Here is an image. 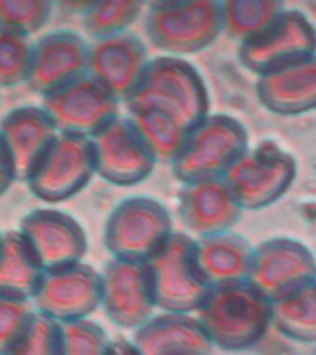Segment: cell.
I'll return each instance as SVG.
<instances>
[{
	"label": "cell",
	"instance_id": "cell-1",
	"mask_svg": "<svg viewBox=\"0 0 316 355\" xmlns=\"http://www.w3.org/2000/svg\"><path fill=\"white\" fill-rule=\"evenodd\" d=\"M211 343L224 349H248L274 324V305L252 282L215 285L198 311Z\"/></svg>",
	"mask_w": 316,
	"mask_h": 355
},
{
	"label": "cell",
	"instance_id": "cell-2",
	"mask_svg": "<svg viewBox=\"0 0 316 355\" xmlns=\"http://www.w3.org/2000/svg\"><path fill=\"white\" fill-rule=\"evenodd\" d=\"M128 110L155 107L191 130L211 115V94L204 76L191 61L159 55L150 61L135 93L124 102Z\"/></svg>",
	"mask_w": 316,
	"mask_h": 355
},
{
	"label": "cell",
	"instance_id": "cell-3",
	"mask_svg": "<svg viewBox=\"0 0 316 355\" xmlns=\"http://www.w3.org/2000/svg\"><path fill=\"white\" fill-rule=\"evenodd\" d=\"M249 148V133L243 122L231 115L211 113L191 128L177 155L172 172L182 183L218 180Z\"/></svg>",
	"mask_w": 316,
	"mask_h": 355
},
{
	"label": "cell",
	"instance_id": "cell-4",
	"mask_svg": "<svg viewBox=\"0 0 316 355\" xmlns=\"http://www.w3.org/2000/svg\"><path fill=\"white\" fill-rule=\"evenodd\" d=\"M148 265L157 309L165 313H196L213 288L200 265L198 241L191 233H172Z\"/></svg>",
	"mask_w": 316,
	"mask_h": 355
},
{
	"label": "cell",
	"instance_id": "cell-5",
	"mask_svg": "<svg viewBox=\"0 0 316 355\" xmlns=\"http://www.w3.org/2000/svg\"><path fill=\"white\" fill-rule=\"evenodd\" d=\"M174 233L168 207L154 196L135 194L113 207L104 226V246L113 259L150 261Z\"/></svg>",
	"mask_w": 316,
	"mask_h": 355
},
{
	"label": "cell",
	"instance_id": "cell-6",
	"mask_svg": "<svg viewBox=\"0 0 316 355\" xmlns=\"http://www.w3.org/2000/svg\"><path fill=\"white\" fill-rule=\"evenodd\" d=\"M296 176V157L279 144L266 141L246 150L224 180L244 211H257L279 202L290 191Z\"/></svg>",
	"mask_w": 316,
	"mask_h": 355
},
{
	"label": "cell",
	"instance_id": "cell-7",
	"mask_svg": "<svg viewBox=\"0 0 316 355\" xmlns=\"http://www.w3.org/2000/svg\"><path fill=\"white\" fill-rule=\"evenodd\" d=\"M144 32L150 43L166 55L198 54L224 32L220 0H187L170 8L150 10L144 19Z\"/></svg>",
	"mask_w": 316,
	"mask_h": 355
},
{
	"label": "cell",
	"instance_id": "cell-8",
	"mask_svg": "<svg viewBox=\"0 0 316 355\" xmlns=\"http://www.w3.org/2000/svg\"><path fill=\"white\" fill-rule=\"evenodd\" d=\"M94 176L93 139L60 133L33 168L26 185L44 205H60L83 193Z\"/></svg>",
	"mask_w": 316,
	"mask_h": 355
},
{
	"label": "cell",
	"instance_id": "cell-9",
	"mask_svg": "<svg viewBox=\"0 0 316 355\" xmlns=\"http://www.w3.org/2000/svg\"><path fill=\"white\" fill-rule=\"evenodd\" d=\"M121 100L94 78H80L41 98L60 133L96 137L105 126L121 116Z\"/></svg>",
	"mask_w": 316,
	"mask_h": 355
},
{
	"label": "cell",
	"instance_id": "cell-10",
	"mask_svg": "<svg viewBox=\"0 0 316 355\" xmlns=\"http://www.w3.org/2000/svg\"><path fill=\"white\" fill-rule=\"evenodd\" d=\"M316 54V26L296 10H285L270 28L238 46V61L259 78Z\"/></svg>",
	"mask_w": 316,
	"mask_h": 355
},
{
	"label": "cell",
	"instance_id": "cell-11",
	"mask_svg": "<svg viewBox=\"0 0 316 355\" xmlns=\"http://www.w3.org/2000/svg\"><path fill=\"white\" fill-rule=\"evenodd\" d=\"M32 302L60 324L91 318L102 309V272L85 261L46 270Z\"/></svg>",
	"mask_w": 316,
	"mask_h": 355
},
{
	"label": "cell",
	"instance_id": "cell-12",
	"mask_svg": "<svg viewBox=\"0 0 316 355\" xmlns=\"http://www.w3.org/2000/svg\"><path fill=\"white\" fill-rule=\"evenodd\" d=\"M102 311L115 326L139 329L157 309L148 261H107L102 268Z\"/></svg>",
	"mask_w": 316,
	"mask_h": 355
},
{
	"label": "cell",
	"instance_id": "cell-13",
	"mask_svg": "<svg viewBox=\"0 0 316 355\" xmlns=\"http://www.w3.org/2000/svg\"><path fill=\"white\" fill-rule=\"evenodd\" d=\"M96 176L115 187H135L154 174L159 163L130 116H119L93 137Z\"/></svg>",
	"mask_w": 316,
	"mask_h": 355
},
{
	"label": "cell",
	"instance_id": "cell-14",
	"mask_svg": "<svg viewBox=\"0 0 316 355\" xmlns=\"http://www.w3.org/2000/svg\"><path fill=\"white\" fill-rule=\"evenodd\" d=\"M315 279V254L298 239L272 237L254 248L248 282L272 302L296 293Z\"/></svg>",
	"mask_w": 316,
	"mask_h": 355
},
{
	"label": "cell",
	"instance_id": "cell-15",
	"mask_svg": "<svg viewBox=\"0 0 316 355\" xmlns=\"http://www.w3.org/2000/svg\"><path fill=\"white\" fill-rule=\"evenodd\" d=\"M19 230L46 270L82 263L89 252V235L82 222L54 205L26 213Z\"/></svg>",
	"mask_w": 316,
	"mask_h": 355
},
{
	"label": "cell",
	"instance_id": "cell-16",
	"mask_svg": "<svg viewBox=\"0 0 316 355\" xmlns=\"http://www.w3.org/2000/svg\"><path fill=\"white\" fill-rule=\"evenodd\" d=\"M91 43L82 33L54 30L33 43L28 89L41 98L89 74Z\"/></svg>",
	"mask_w": 316,
	"mask_h": 355
},
{
	"label": "cell",
	"instance_id": "cell-17",
	"mask_svg": "<svg viewBox=\"0 0 316 355\" xmlns=\"http://www.w3.org/2000/svg\"><path fill=\"white\" fill-rule=\"evenodd\" d=\"M148 49L132 32L94 39L89 52V76L104 85L121 102H126L148 69Z\"/></svg>",
	"mask_w": 316,
	"mask_h": 355
},
{
	"label": "cell",
	"instance_id": "cell-18",
	"mask_svg": "<svg viewBox=\"0 0 316 355\" xmlns=\"http://www.w3.org/2000/svg\"><path fill=\"white\" fill-rule=\"evenodd\" d=\"M183 226L196 239L231 232L244 209L224 178L183 183L177 198Z\"/></svg>",
	"mask_w": 316,
	"mask_h": 355
},
{
	"label": "cell",
	"instance_id": "cell-19",
	"mask_svg": "<svg viewBox=\"0 0 316 355\" xmlns=\"http://www.w3.org/2000/svg\"><path fill=\"white\" fill-rule=\"evenodd\" d=\"M60 132L41 104L19 105L0 119V139L15 166L17 182L30 178Z\"/></svg>",
	"mask_w": 316,
	"mask_h": 355
},
{
	"label": "cell",
	"instance_id": "cell-20",
	"mask_svg": "<svg viewBox=\"0 0 316 355\" xmlns=\"http://www.w3.org/2000/svg\"><path fill=\"white\" fill-rule=\"evenodd\" d=\"M255 94L274 115L301 116L316 111V54L259 76Z\"/></svg>",
	"mask_w": 316,
	"mask_h": 355
},
{
	"label": "cell",
	"instance_id": "cell-21",
	"mask_svg": "<svg viewBox=\"0 0 316 355\" xmlns=\"http://www.w3.org/2000/svg\"><path fill=\"white\" fill-rule=\"evenodd\" d=\"M132 340L143 355H211L213 349L198 316L185 313L154 315L135 329Z\"/></svg>",
	"mask_w": 316,
	"mask_h": 355
},
{
	"label": "cell",
	"instance_id": "cell-22",
	"mask_svg": "<svg viewBox=\"0 0 316 355\" xmlns=\"http://www.w3.org/2000/svg\"><path fill=\"white\" fill-rule=\"evenodd\" d=\"M196 241L200 265L213 287L248 279L255 246H252L244 235L231 230Z\"/></svg>",
	"mask_w": 316,
	"mask_h": 355
},
{
	"label": "cell",
	"instance_id": "cell-23",
	"mask_svg": "<svg viewBox=\"0 0 316 355\" xmlns=\"http://www.w3.org/2000/svg\"><path fill=\"white\" fill-rule=\"evenodd\" d=\"M46 268L21 230H10L0 239V294L33 300Z\"/></svg>",
	"mask_w": 316,
	"mask_h": 355
},
{
	"label": "cell",
	"instance_id": "cell-24",
	"mask_svg": "<svg viewBox=\"0 0 316 355\" xmlns=\"http://www.w3.org/2000/svg\"><path fill=\"white\" fill-rule=\"evenodd\" d=\"M224 32L238 44L270 28L285 11V0H220Z\"/></svg>",
	"mask_w": 316,
	"mask_h": 355
},
{
	"label": "cell",
	"instance_id": "cell-25",
	"mask_svg": "<svg viewBox=\"0 0 316 355\" xmlns=\"http://www.w3.org/2000/svg\"><path fill=\"white\" fill-rule=\"evenodd\" d=\"M274 326L298 343H316V279L272 302Z\"/></svg>",
	"mask_w": 316,
	"mask_h": 355
},
{
	"label": "cell",
	"instance_id": "cell-26",
	"mask_svg": "<svg viewBox=\"0 0 316 355\" xmlns=\"http://www.w3.org/2000/svg\"><path fill=\"white\" fill-rule=\"evenodd\" d=\"M128 113L144 141L155 152L157 159L172 163L187 137V128L177 119L155 107H133L128 110Z\"/></svg>",
	"mask_w": 316,
	"mask_h": 355
},
{
	"label": "cell",
	"instance_id": "cell-27",
	"mask_svg": "<svg viewBox=\"0 0 316 355\" xmlns=\"http://www.w3.org/2000/svg\"><path fill=\"white\" fill-rule=\"evenodd\" d=\"M144 6V0H96L83 15V28L94 39L126 33Z\"/></svg>",
	"mask_w": 316,
	"mask_h": 355
},
{
	"label": "cell",
	"instance_id": "cell-28",
	"mask_svg": "<svg viewBox=\"0 0 316 355\" xmlns=\"http://www.w3.org/2000/svg\"><path fill=\"white\" fill-rule=\"evenodd\" d=\"M33 41L28 35L0 30V89L28 82L32 71Z\"/></svg>",
	"mask_w": 316,
	"mask_h": 355
},
{
	"label": "cell",
	"instance_id": "cell-29",
	"mask_svg": "<svg viewBox=\"0 0 316 355\" xmlns=\"http://www.w3.org/2000/svg\"><path fill=\"white\" fill-rule=\"evenodd\" d=\"M54 0H0V30L33 35L49 24Z\"/></svg>",
	"mask_w": 316,
	"mask_h": 355
},
{
	"label": "cell",
	"instance_id": "cell-30",
	"mask_svg": "<svg viewBox=\"0 0 316 355\" xmlns=\"http://www.w3.org/2000/svg\"><path fill=\"white\" fill-rule=\"evenodd\" d=\"M0 355H63V327L37 313L28 331Z\"/></svg>",
	"mask_w": 316,
	"mask_h": 355
},
{
	"label": "cell",
	"instance_id": "cell-31",
	"mask_svg": "<svg viewBox=\"0 0 316 355\" xmlns=\"http://www.w3.org/2000/svg\"><path fill=\"white\" fill-rule=\"evenodd\" d=\"M63 355H109L111 343L104 327L91 318L61 324Z\"/></svg>",
	"mask_w": 316,
	"mask_h": 355
},
{
	"label": "cell",
	"instance_id": "cell-32",
	"mask_svg": "<svg viewBox=\"0 0 316 355\" xmlns=\"http://www.w3.org/2000/svg\"><path fill=\"white\" fill-rule=\"evenodd\" d=\"M37 311L32 300L0 294V354L10 349L32 326Z\"/></svg>",
	"mask_w": 316,
	"mask_h": 355
},
{
	"label": "cell",
	"instance_id": "cell-33",
	"mask_svg": "<svg viewBox=\"0 0 316 355\" xmlns=\"http://www.w3.org/2000/svg\"><path fill=\"white\" fill-rule=\"evenodd\" d=\"M15 182V166L11 163L10 154H8V150H6L2 139H0V196H4V194L13 187V183Z\"/></svg>",
	"mask_w": 316,
	"mask_h": 355
},
{
	"label": "cell",
	"instance_id": "cell-34",
	"mask_svg": "<svg viewBox=\"0 0 316 355\" xmlns=\"http://www.w3.org/2000/svg\"><path fill=\"white\" fill-rule=\"evenodd\" d=\"M96 0H54V4L58 8L71 13H78V15H85L91 8L94 6Z\"/></svg>",
	"mask_w": 316,
	"mask_h": 355
},
{
	"label": "cell",
	"instance_id": "cell-35",
	"mask_svg": "<svg viewBox=\"0 0 316 355\" xmlns=\"http://www.w3.org/2000/svg\"><path fill=\"white\" fill-rule=\"evenodd\" d=\"M109 355H143L141 354V349L135 346L132 338H113V343H111V352Z\"/></svg>",
	"mask_w": 316,
	"mask_h": 355
},
{
	"label": "cell",
	"instance_id": "cell-36",
	"mask_svg": "<svg viewBox=\"0 0 316 355\" xmlns=\"http://www.w3.org/2000/svg\"><path fill=\"white\" fill-rule=\"evenodd\" d=\"M187 0H144V4L150 6V10H159V8H170V6L182 4Z\"/></svg>",
	"mask_w": 316,
	"mask_h": 355
},
{
	"label": "cell",
	"instance_id": "cell-37",
	"mask_svg": "<svg viewBox=\"0 0 316 355\" xmlns=\"http://www.w3.org/2000/svg\"><path fill=\"white\" fill-rule=\"evenodd\" d=\"M0 239H2V232H0Z\"/></svg>",
	"mask_w": 316,
	"mask_h": 355
},
{
	"label": "cell",
	"instance_id": "cell-38",
	"mask_svg": "<svg viewBox=\"0 0 316 355\" xmlns=\"http://www.w3.org/2000/svg\"><path fill=\"white\" fill-rule=\"evenodd\" d=\"M315 355H316V352H315Z\"/></svg>",
	"mask_w": 316,
	"mask_h": 355
}]
</instances>
